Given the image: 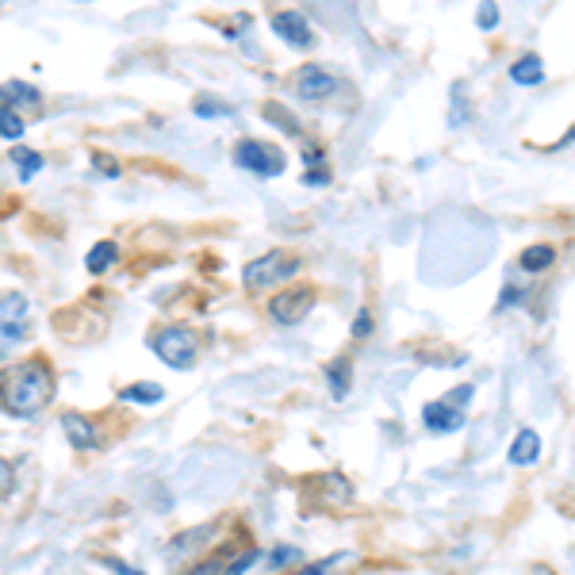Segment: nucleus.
I'll use <instances>...</instances> for the list:
<instances>
[{
    "label": "nucleus",
    "mask_w": 575,
    "mask_h": 575,
    "mask_svg": "<svg viewBox=\"0 0 575 575\" xmlns=\"http://www.w3.org/2000/svg\"><path fill=\"white\" fill-rule=\"evenodd\" d=\"M54 368L43 357L15 361L0 373V411L12 418H35L43 415L54 399Z\"/></svg>",
    "instance_id": "obj_1"
},
{
    "label": "nucleus",
    "mask_w": 575,
    "mask_h": 575,
    "mask_svg": "<svg viewBox=\"0 0 575 575\" xmlns=\"http://www.w3.org/2000/svg\"><path fill=\"white\" fill-rule=\"evenodd\" d=\"M300 269H303V257L284 253V250H272V253L253 257V262L242 269V284L250 292H265V288H276V284L292 281Z\"/></svg>",
    "instance_id": "obj_2"
},
{
    "label": "nucleus",
    "mask_w": 575,
    "mask_h": 575,
    "mask_svg": "<svg viewBox=\"0 0 575 575\" xmlns=\"http://www.w3.org/2000/svg\"><path fill=\"white\" fill-rule=\"evenodd\" d=\"M472 384H460V387H453L449 395H441V399H434V403H426L422 406V422H426V430L430 434H457L460 426H465V406L472 403Z\"/></svg>",
    "instance_id": "obj_3"
},
{
    "label": "nucleus",
    "mask_w": 575,
    "mask_h": 575,
    "mask_svg": "<svg viewBox=\"0 0 575 575\" xmlns=\"http://www.w3.org/2000/svg\"><path fill=\"white\" fill-rule=\"evenodd\" d=\"M31 334V303L24 292H5L0 295V357L27 342Z\"/></svg>",
    "instance_id": "obj_4"
},
{
    "label": "nucleus",
    "mask_w": 575,
    "mask_h": 575,
    "mask_svg": "<svg viewBox=\"0 0 575 575\" xmlns=\"http://www.w3.org/2000/svg\"><path fill=\"white\" fill-rule=\"evenodd\" d=\"M150 349H154V357H158L161 365H169V368H192V365H196V354H200V342H196L192 330H184V326H165V330H158L154 338H150Z\"/></svg>",
    "instance_id": "obj_5"
},
{
    "label": "nucleus",
    "mask_w": 575,
    "mask_h": 575,
    "mask_svg": "<svg viewBox=\"0 0 575 575\" xmlns=\"http://www.w3.org/2000/svg\"><path fill=\"white\" fill-rule=\"evenodd\" d=\"M234 165L257 173V177H281L284 173V150H276L269 142H257V139H242L234 146Z\"/></svg>",
    "instance_id": "obj_6"
},
{
    "label": "nucleus",
    "mask_w": 575,
    "mask_h": 575,
    "mask_svg": "<svg viewBox=\"0 0 575 575\" xmlns=\"http://www.w3.org/2000/svg\"><path fill=\"white\" fill-rule=\"evenodd\" d=\"M311 307H314V292L311 288H284V292H276L272 300H269L272 323H281V326L303 323Z\"/></svg>",
    "instance_id": "obj_7"
},
{
    "label": "nucleus",
    "mask_w": 575,
    "mask_h": 575,
    "mask_svg": "<svg viewBox=\"0 0 575 575\" xmlns=\"http://www.w3.org/2000/svg\"><path fill=\"white\" fill-rule=\"evenodd\" d=\"M292 88H295V97H303V100L314 104V100H326L330 92H338V77L326 73V69H319V66H303V69H295Z\"/></svg>",
    "instance_id": "obj_8"
},
{
    "label": "nucleus",
    "mask_w": 575,
    "mask_h": 575,
    "mask_svg": "<svg viewBox=\"0 0 575 575\" xmlns=\"http://www.w3.org/2000/svg\"><path fill=\"white\" fill-rule=\"evenodd\" d=\"M272 31L281 35L288 46H295V50L314 46V31H311L303 12H272Z\"/></svg>",
    "instance_id": "obj_9"
},
{
    "label": "nucleus",
    "mask_w": 575,
    "mask_h": 575,
    "mask_svg": "<svg viewBox=\"0 0 575 575\" xmlns=\"http://www.w3.org/2000/svg\"><path fill=\"white\" fill-rule=\"evenodd\" d=\"M62 430H66L73 449H97V445H100L97 426H92V418H85L81 411H66L62 415Z\"/></svg>",
    "instance_id": "obj_10"
},
{
    "label": "nucleus",
    "mask_w": 575,
    "mask_h": 575,
    "mask_svg": "<svg viewBox=\"0 0 575 575\" xmlns=\"http://www.w3.org/2000/svg\"><path fill=\"white\" fill-rule=\"evenodd\" d=\"M314 488H319V503L323 507H345L349 498H354V488H349V479L338 476V472H323L319 479H314Z\"/></svg>",
    "instance_id": "obj_11"
},
{
    "label": "nucleus",
    "mask_w": 575,
    "mask_h": 575,
    "mask_svg": "<svg viewBox=\"0 0 575 575\" xmlns=\"http://www.w3.org/2000/svg\"><path fill=\"white\" fill-rule=\"evenodd\" d=\"M537 457H541V437H537L533 430H518L514 441H510L507 460L510 465H537Z\"/></svg>",
    "instance_id": "obj_12"
},
{
    "label": "nucleus",
    "mask_w": 575,
    "mask_h": 575,
    "mask_svg": "<svg viewBox=\"0 0 575 575\" xmlns=\"http://www.w3.org/2000/svg\"><path fill=\"white\" fill-rule=\"evenodd\" d=\"M349 380H354V361H349V357L330 361V368H326V387H330L334 399H345V395H349Z\"/></svg>",
    "instance_id": "obj_13"
},
{
    "label": "nucleus",
    "mask_w": 575,
    "mask_h": 575,
    "mask_svg": "<svg viewBox=\"0 0 575 575\" xmlns=\"http://www.w3.org/2000/svg\"><path fill=\"white\" fill-rule=\"evenodd\" d=\"M39 88H31L27 81H5L0 85V108H24V104H39Z\"/></svg>",
    "instance_id": "obj_14"
},
{
    "label": "nucleus",
    "mask_w": 575,
    "mask_h": 575,
    "mask_svg": "<svg viewBox=\"0 0 575 575\" xmlns=\"http://www.w3.org/2000/svg\"><path fill=\"white\" fill-rule=\"evenodd\" d=\"M510 77L518 85H541L545 81V62H541V54H526V58H518L510 66Z\"/></svg>",
    "instance_id": "obj_15"
},
{
    "label": "nucleus",
    "mask_w": 575,
    "mask_h": 575,
    "mask_svg": "<svg viewBox=\"0 0 575 575\" xmlns=\"http://www.w3.org/2000/svg\"><path fill=\"white\" fill-rule=\"evenodd\" d=\"M116 262H119V246H116V242H97V246L88 250V257H85V265H88V272H92V276L108 272Z\"/></svg>",
    "instance_id": "obj_16"
},
{
    "label": "nucleus",
    "mask_w": 575,
    "mask_h": 575,
    "mask_svg": "<svg viewBox=\"0 0 575 575\" xmlns=\"http://www.w3.org/2000/svg\"><path fill=\"white\" fill-rule=\"evenodd\" d=\"M303 165L311 173H303V180L307 184H326L330 180V169H326V150L323 146H307L303 150Z\"/></svg>",
    "instance_id": "obj_17"
},
{
    "label": "nucleus",
    "mask_w": 575,
    "mask_h": 575,
    "mask_svg": "<svg viewBox=\"0 0 575 575\" xmlns=\"http://www.w3.org/2000/svg\"><path fill=\"white\" fill-rule=\"evenodd\" d=\"M552 262H556L552 246H526L522 257H518V265H522L526 272H545V269H552Z\"/></svg>",
    "instance_id": "obj_18"
},
{
    "label": "nucleus",
    "mask_w": 575,
    "mask_h": 575,
    "mask_svg": "<svg viewBox=\"0 0 575 575\" xmlns=\"http://www.w3.org/2000/svg\"><path fill=\"white\" fill-rule=\"evenodd\" d=\"M161 387L158 384H131V387H123L119 392V399L123 403H142V406H154V403H161Z\"/></svg>",
    "instance_id": "obj_19"
},
{
    "label": "nucleus",
    "mask_w": 575,
    "mask_h": 575,
    "mask_svg": "<svg viewBox=\"0 0 575 575\" xmlns=\"http://www.w3.org/2000/svg\"><path fill=\"white\" fill-rule=\"evenodd\" d=\"M12 161L20 165V177H24V180H31L35 173L43 169V154H35V150H24V146H15V150H12Z\"/></svg>",
    "instance_id": "obj_20"
},
{
    "label": "nucleus",
    "mask_w": 575,
    "mask_h": 575,
    "mask_svg": "<svg viewBox=\"0 0 575 575\" xmlns=\"http://www.w3.org/2000/svg\"><path fill=\"white\" fill-rule=\"evenodd\" d=\"M0 135H5L8 142H15L24 135V116L15 108H0Z\"/></svg>",
    "instance_id": "obj_21"
},
{
    "label": "nucleus",
    "mask_w": 575,
    "mask_h": 575,
    "mask_svg": "<svg viewBox=\"0 0 575 575\" xmlns=\"http://www.w3.org/2000/svg\"><path fill=\"white\" fill-rule=\"evenodd\" d=\"M192 111L200 119H215V116H234V108L231 104H219V100H196Z\"/></svg>",
    "instance_id": "obj_22"
},
{
    "label": "nucleus",
    "mask_w": 575,
    "mask_h": 575,
    "mask_svg": "<svg viewBox=\"0 0 575 575\" xmlns=\"http://www.w3.org/2000/svg\"><path fill=\"white\" fill-rule=\"evenodd\" d=\"M265 119H269V123H276V127H284L288 135H300V119L288 116L284 108H265Z\"/></svg>",
    "instance_id": "obj_23"
},
{
    "label": "nucleus",
    "mask_w": 575,
    "mask_h": 575,
    "mask_svg": "<svg viewBox=\"0 0 575 575\" xmlns=\"http://www.w3.org/2000/svg\"><path fill=\"white\" fill-rule=\"evenodd\" d=\"M257 556H262L257 549H246V552H238L234 560H231V568H222V575H246V571H250V568L257 564Z\"/></svg>",
    "instance_id": "obj_24"
},
{
    "label": "nucleus",
    "mask_w": 575,
    "mask_h": 575,
    "mask_svg": "<svg viewBox=\"0 0 575 575\" xmlns=\"http://www.w3.org/2000/svg\"><path fill=\"white\" fill-rule=\"evenodd\" d=\"M227 556H231V549H219L215 556H208L200 568H192L189 575H222V564H227Z\"/></svg>",
    "instance_id": "obj_25"
},
{
    "label": "nucleus",
    "mask_w": 575,
    "mask_h": 575,
    "mask_svg": "<svg viewBox=\"0 0 575 575\" xmlns=\"http://www.w3.org/2000/svg\"><path fill=\"white\" fill-rule=\"evenodd\" d=\"M476 27H479V31L498 27V5H495V0H484V5H479V12H476Z\"/></svg>",
    "instance_id": "obj_26"
},
{
    "label": "nucleus",
    "mask_w": 575,
    "mask_h": 575,
    "mask_svg": "<svg viewBox=\"0 0 575 575\" xmlns=\"http://www.w3.org/2000/svg\"><path fill=\"white\" fill-rule=\"evenodd\" d=\"M295 560H303V556H300V549L281 545V549H272V556H269V568H288V564H295Z\"/></svg>",
    "instance_id": "obj_27"
},
{
    "label": "nucleus",
    "mask_w": 575,
    "mask_h": 575,
    "mask_svg": "<svg viewBox=\"0 0 575 575\" xmlns=\"http://www.w3.org/2000/svg\"><path fill=\"white\" fill-rule=\"evenodd\" d=\"M15 491V472L5 457H0V495H12Z\"/></svg>",
    "instance_id": "obj_28"
},
{
    "label": "nucleus",
    "mask_w": 575,
    "mask_h": 575,
    "mask_svg": "<svg viewBox=\"0 0 575 575\" xmlns=\"http://www.w3.org/2000/svg\"><path fill=\"white\" fill-rule=\"evenodd\" d=\"M373 334V311H357V323H354V338H368Z\"/></svg>",
    "instance_id": "obj_29"
},
{
    "label": "nucleus",
    "mask_w": 575,
    "mask_h": 575,
    "mask_svg": "<svg viewBox=\"0 0 575 575\" xmlns=\"http://www.w3.org/2000/svg\"><path fill=\"white\" fill-rule=\"evenodd\" d=\"M97 165H100V173H104V177H119V165H116V161H111V158L97 154Z\"/></svg>",
    "instance_id": "obj_30"
},
{
    "label": "nucleus",
    "mask_w": 575,
    "mask_h": 575,
    "mask_svg": "<svg viewBox=\"0 0 575 575\" xmlns=\"http://www.w3.org/2000/svg\"><path fill=\"white\" fill-rule=\"evenodd\" d=\"M108 568L116 571V575H142V571H135L131 564H123V560H108Z\"/></svg>",
    "instance_id": "obj_31"
},
{
    "label": "nucleus",
    "mask_w": 575,
    "mask_h": 575,
    "mask_svg": "<svg viewBox=\"0 0 575 575\" xmlns=\"http://www.w3.org/2000/svg\"><path fill=\"white\" fill-rule=\"evenodd\" d=\"M533 575H552V571H549V568H537V571H533Z\"/></svg>",
    "instance_id": "obj_32"
}]
</instances>
